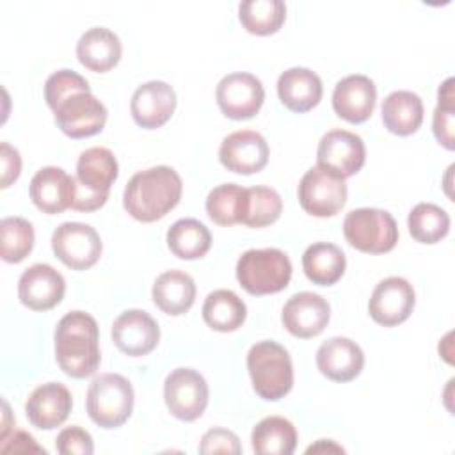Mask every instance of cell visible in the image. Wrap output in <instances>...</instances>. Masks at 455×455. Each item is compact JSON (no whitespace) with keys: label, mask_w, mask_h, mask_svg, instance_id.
Segmentation results:
<instances>
[{"label":"cell","mask_w":455,"mask_h":455,"mask_svg":"<svg viewBox=\"0 0 455 455\" xmlns=\"http://www.w3.org/2000/svg\"><path fill=\"white\" fill-rule=\"evenodd\" d=\"M347 183L332 172L315 165L299 183V203L313 217H332L347 203Z\"/></svg>","instance_id":"8"},{"label":"cell","mask_w":455,"mask_h":455,"mask_svg":"<svg viewBox=\"0 0 455 455\" xmlns=\"http://www.w3.org/2000/svg\"><path fill=\"white\" fill-rule=\"evenodd\" d=\"M306 277L320 286H331L341 279L347 268L345 252L329 242L311 243L302 254Z\"/></svg>","instance_id":"28"},{"label":"cell","mask_w":455,"mask_h":455,"mask_svg":"<svg viewBox=\"0 0 455 455\" xmlns=\"http://www.w3.org/2000/svg\"><path fill=\"white\" fill-rule=\"evenodd\" d=\"M215 98L226 117L249 119L259 112L265 89L259 78L251 73H229L217 84Z\"/></svg>","instance_id":"13"},{"label":"cell","mask_w":455,"mask_h":455,"mask_svg":"<svg viewBox=\"0 0 455 455\" xmlns=\"http://www.w3.org/2000/svg\"><path fill=\"white\" fill-rule=\"evenodd\" d=\"M121 53L123 46L119 37L105 27L85 30L76 43V57L80 64L94 73L110 71L119 62Z\"/></svg>","instance_id":"25"},{"label":"cell","mask_w":455,"mask_h":455,"mask_svg":"<svg viewBox=\"0 0 455 455\" xmlns=\"http://www.w3.org/2000/svg\"><path fill=\"white\" fill-rule=\"evenodd\" d=\"M82 91L89 92L91 87L87 80L73 69H59L52 73L44 82V100L52 110L68 96Z\"/></svg>","instance_id":"38"},{"label":"cell","mask_w":455,"mask_h":455,"mask_svg":"<svg viewBox=\"0 0 455 455\" xmlns=\"http://www.w3.org/2000/svg\"><path fill=\"white\" fill-rule=\"evenodd\" d=\"M0 252L7 263L23 261L34 247V228L23 217H5L0 222Z\"/></svg>","instance_id":"36"},{"label":"cell","mask_w":455,"mask_h":455,"mask_svg":"<svg viewBox=\"0 0 455 455\" xmlns=\"http://www.w3.org/2000/svg\"><path fill=\"white\" fill-rule=\"evenodd\" d=\"M242 27L256 36H270L281 28L286 18L283 0H245L238 5Z\"/></svg>","instance_id":"32"},{"label":"cell","mask_w":455,"mask_h":455,"mask_svg":"<svg viewBox=\"0 0 455 455\" xmlns=\"http://www.w3.org/2000/svg\"><path fill=\"white\" fill-rule=\"evenodd\" d=\"M32 203L48 215L62 213L71 208L75 199V178L60 167H43L30 180Z\"/></svg>","instance_id":"22"},{"label":"cell","mask_w":455,"mask_h":455,"mask_svg":"<svg viewBox=\"0 0 455 455\" xmlns=\"http://www.w3.org/2000/svg\"><path fill=\"white\" fill-rule=\"evenodd\" d=\"M0 165H2V181L0 187L7 188L12 181L18 180L21 171V156L16 148L9 146L7 142L0 144Z\"/></svg>","instance_id":"41"},{"label":"cell","mask_w":455,"mask_h":455,"mask_svg":"<svg viewBox=\"0 0 455 455\" xmlns=\"http://www.w3.org/2000/svg\"><path fill=\"white\" fill-rule=\"evenodd\" d=\"M316 366L327 379L334 382H348L361 373L364 366V354L350 338L336 336L318 347Z\"/></svg>","instance_id":"23"},{"label":"cell","mask_w":455,"mask_h":455,"mask_svg":"<svg viewBox=\"0 0 455 455\" xmlns=\"http://www.w3.org/2000/svg\"><path fill=\"white\" fill-rule=\"evenodd\" d=\"M55 448L60 455H91L94 451V443L87 430L73 425L59 432Z\"/></svg>","instance_id":"39"},{"label":"cell","mask_w":455,"mask_h":455,"mask_svg":"<svg viewBox=\"0 0 455 455\" xmlns=\"http://www.w3.org/2000/svg\"><path fill=\"white\" fill-rule=\"evenodd\" d=\"M453 78H448L441 87H439V101L434 110V119H432V130L441 146L446 149L455 148V139H453V119H455V103H453Z\"/></svg>","instance_id":"37"},{"label":"cell","mask_w":455,"mask_h":455,"mask_svg":"<svg viewBox=\"0 0 455 455\" xmlns=\"http://www.w3.org/2000/svg\"><path fill=\"white\" fill-rule=\"evenodd\" d=\"M180 174L167 165H156L135 172L124 187V210L140 222H155L165 217L181 199Z\"/></svg>","instance_id":"1"},{"label":"cell","mask_w":455,"mask_h":455,"mask_svg":"<svg viewBox=\"0 0 455 455\" xmlns=\"http://www.w3.org/2000/svg\"><path fill=\"white\" fill-rule=\"evenodd\" d=\"M347 242L361 252L384 254L398 242V228L393 215L379 208H357L343 220Z\"/></svg>","instance_id":"7"},{"label":"cell","mask_w":455,"mask_h":455,"mask_svg":"<svg viewBox=\"0 0 455 455\" xmlns=\"http://www.w3.org/2000/svg\"><path fill=\"white\" fill-rule=\"evenodd\" d=\"M366 158V148L357 133L347 130L327 132L316 149V165L345 180L361 171Z\"/></svg>","instance_id":"12"},{"label":"cell","mask_w":455,"mask_h":455,"mask_svg":"<svg viewBox=\"0 0 455 455\" xmlns=\"http://www.w3.org/2000/svg\"><path fill=\"white\" fill-rule=\"evenodd\" d=\"M53 116L60 132L71 139L92 137L107 123V108L91 91L68 96L53 108Z\"/></svg>","instance_id":"11"},{"label":"cell","mask_w":455,"mask_h":455,"mask_svg":"<svg viewBox=\"0 0 455 455\" xmlns=\"http://www.w3.org/2000/svg\"><path fill=\"white\" fill-rule=\"evenodd\" d=\"M251 441L258 455H291L297 446V430L290 419L268 416L256 423Z\"/></svg>","instance_id":"29"},{"label":"cell","mask_w":455,"mask_h":455,"mask_svg":"<svg viewBox=\"0 0 455 455\" xmlns=\"http://www.w3.org/2000/svg\"><path fill=\"white\" fill-rule=\"evenodd\" d=\"M247 370L256 395L275 402L293 387V364L288 350L270 339L258 341L249 348Z\"/></svg>","instance_id":"4"},{"label":"cell","mask_w":455,"mask_h":455,"mask_svg":"<svg viewBox=\"0 0 455 455\" xmlns=\"http://www.w3.org/2000/svg\"><path fill=\"white\" fill-rule=\"evenodd\" d=\"M416 304L412 284L398 275L382 279L371 291L368 311L370 316L384 327H395L405 322Z\"/></svg>","instance_id":"14"},{"label":"cell","mask_w":455,"mask_h":455,"mask_svg":"<svg viewBox=\"0 0 455 455\" xmlns=\"http://www.w3.org/2000/svg\"><path fill=\"white\" fill-rule=\"evenodd\" d=\"M236 279L251 295L277 293L291 279L290 258L274 247L249 249L236 261Z\"/></svg>","instance_id":"5"},{"label":"cell","mask_w":455,"mask_h":455,"mask_svg":"<svg viewBox=\"0 0 455 455\" xmlns=\"http://www.w3.org/2000/svg\"><path fill=\"white\" fill-rule=\"evenodd\" d=\"M73 407L69 389L60 382H46L36 387L25 403L28 421L41 430H52L62 425Z\"/></svg>","instance_id":"21"},{"label":"cell","mask_w":455,"mask_h":455,"mask_svg":"<svg viewBox=\"0 0 455 455\" xmlns=\"http://www.w3.org/2000/svg\"><path fill=\"white\" fill-rule=\"evenodd\" d=\"M247 188L236 183H222L215 187L206 197L208 217L219 226L242 224L245 210Z\"/></svg>","instance_id":"33"},{"label":"cell","mask_w":455,"mask_h":455,"mask_svg":"<svg viewBox=\"0 0 455 455\" xmlns=\"http://www.w3.org/2000/svg\"><path fill=\"white\" fill-rule=\"evenodd\" d=\"M322 80L307 68H290L277 78V94L281 103L291 112L304 114L315 108L322 100Z\"/></svg>","instance_id":"24"},{"label":"cell","mask_w":455,"mask_h":455,"mask_svg":"<svg viewBox=\"0 0 455 455\" xmlns=\"http://www.w3.org/2000/svg\"><path fill=\"white\" fill-rule=\"evenodd\" d=\"M176 108L174 89L162 80H149L139 85L130 101L133 121L146 130L164 126Z\"/></svg>","instance_id":"19"},{"label":"cell","mask_w":455,"mask_h":455,"mask_svg":"<svg viewBox=\"0 0 455 455\" xmlns=\"http://www.w3.org/2000/svg\"><path fill=\"white\" fill-rule=\"evenodd\" d=\"M268 144L254 130H238L224 137L219 148L220 164L236 174L259 172L268 162Z\"/></svg>","instance_id":"16"},{"label":"cell","mask_w":455,"mask_h":455,"mask_svg":"<svg viewBox=\"0 0 455 455\" xmlns=\"http://www.w3.org/2000/svg\"><path fill=\"white\" fill-rule=\"evenodd\" d=\"M407 226L416 242L435 243L448 235L450 215L437 204L418 203L407 217Z\"/></svg>","instance_id":"34"},{"label":"cell","mask_w":455,"mask_h":455,"mask_svg":"<svg viewBox=\"0 0 455 455\" xmlns=\"http://www.w3.org/2000/svg\"><path fill=\"white\" fill-rule=\"evenodd\" d=\"M164 398L174 418L194 421L208 405V384L199 371L192 368H176L165 377Z\"/></svg>","instance_id":"10"},{"label":"cell","mask_w":455,"mask_h":455,"mask_svg":"<svg viewBox=\"0 0 455 455\" xmlns=\"http://www.w3.org/2000/svg\"><path fill=\"white\" fill-rule=\"evenodd\" d=\"M133 387L119 373H101L87 389L85 407L89 418L101 428L121 427L133 411Z\"/></svg>","instance_id":"6"},{"label":"cell","mask_w":455,"mask_h":455,"mask_svg":"<svg viewBox=\"0 0 455 455\" xmlns=\"http://www.w3.org/2000/svg\"><path fill=\"white\" fill-rule=\"evenodd\" d=\"M66 291V281L59 270L48 263L28 267L18 281V297L23 306L34 311L55 307Z\"/></svg>","instance_id":"17"},{"label":"cell","mask_w":455,"mask_h":455,"mask_svg":"<svg viewBox=\"0 0 455 455\" xmlns=\"http://www.w3.org/2000/svg\"><path fill=\"white\" fill-rule=\"evenodd\" d=\"M55 359L73 379H85L100 366V332L96 320L84 311H69L55 327Z\"/></svg>","instance_id":"2"},{"label":"cell","mask_w":455,"mask_h":455,"mask_svg":"<svg viewBox=\"0 0 455 455\" xmlns=\"http://www.w3.org/2000/svg\"><path fill=\"white\" fill-rule=\"evenodd\" d=\"M382 123L395 135H412L423 123L421 98L412 91H393L382 101Z\"/></svg>","instance_id":"27"},{"label":"cell","mask_w":455,"mask_h":455,"mask_svg":"<svg viewBox=\"0 0 455 455\" xmlns=\"http://www.w3.org/2000/svg\"><path fill=\"white\" fill-rule=\"evenodd\" d=\"M242 451L240 439L235 432L213 427L203 437L199 444V453H233L238 455Z\"/></svg>","instance_id":"40"},{"label":"cell","mask_w":455,"mask_h":455,"mask_svg":"<svg viewBox=\"0 0 455 455\" xmlns=\"http://www.w3.org/2000/svg\"><path fill=\"white\" fill-rule=\"evenodd\" d=\"M377 101V89L366 75L341 78L332 92V108L338 117L359 124L370 119Z\"/></svg>","instance_id":"20"},{"label":"cell","mask_w":455,"mask_h":455,"mask_svg":"<svg viewBox=\"0 0 455 455\" xmlns=\"http://www.w3.org/2000/svg\"><path fill=\"white\" fill-rule=\"evenodd\" d=\"M281 212H283L281 196L270 187L256 185L247 188L242 224L249 228H265L274 224L279 219Z\"/></svg>","instance_id":"35"},{"label":"cell","mask_w":455,"mask_h":455,"mask_svg":"<svg viewBox=\"0 0 455 455\" xmlns=\"http://www.w3.org/2000/svg\"><path fill=\"white\" fill-rule=\"evenodd\" d=\"M119 174V165L108 148H89L80 153L75 176V199L71 208L76 212H94L101 208L112 183Z\"/></svg>","instance_id":"3"},{"label":"cell","mask_w":455,"mask_h":455,"mask_svg":"<svg viewBox=\"0 0 455 455\" xmlns=\"http://www.w3.org/2000/svg\"><path fill=\"white\" fill-rule=\"evenodd\" d=\"M0 451H4V453H11V451H14V453H27V451H28V453H30V451L46 453V450L41 448V446L34 441V437H32L30 434L23 432V430H14V432L11 434V437H9V435L2 437Z\"/></svg>","instance_id":"42"},{"label":"cell","mask_w":455,"mask_h":455,"mask_svg":"<svg viewBox=\"0 0 455 455\" xmlns=\"http://www.w3.org/2000/svg\"><path fill=\"white\" fill-rule=\"evenodd\" d=\"M339 451V453H343V448L341 446H338V444H334L332 441H329V439H320L315 446H309L306 451L307 453H311V451Z\"/></svg>","instance_id":"43"},{"label":"cell","mask_w":455,"mask_h":455,"mask_svg":"<svg viewBox=\"0 0 455 455\" xmlns=\"http://www.w3.org/2000/svg\"><path fill=\"white\" fill-rule=\"evenodd\" d=\"M204 323L219 332H233L245 322V302L231 290H215L208 293L203 304Z\"/></svg>","instance_id":"30"},{"label":"cell","mask_w":455,"mask_h":455,"mask_svg":"<svg viewBox=\"0 0 455 455\" xmlns=\"http://www.w3.org/2000/svg\"><path fill=\"white\" fill-rule=\"evenodd\" d=\"M153 302L165 315L180 316L185 315L196 300V283L181 270H167L155 279Z\"/></svg>","instance_id":"26"},{"label":"cell","mask_w":455,"mask_h":455,"mask_svg":"<svg viewBox=\"0 0 455 455\" xmlns=\"http://www.w3.org/2000/svg\"><path fill=\"white\" fill-rule=\"evenodd\" d=\"M53 254L71 270H87L101 256L98 231L84 222H62L52 235Z\"/></svg>","instance_id":"9"},{"label":"cell","mask_w":455,"mask_h":455,"mask_svg":"<svg viewBox=\"0 0 455 455\" xmlns=\"http://www.w3.org/2000/svg\"><path fill=\"white\" fill-rule=\"evenodd\" d=\"M331 307L329 302L313 291H300L288 299L283 307V325L295 338L318 336L329 323Z\"/></svg>","instance_id":"18"},{"label":"cell","mask_w":455,"mask_h":455,"mask_svg":"<svg viewBox=\"0 0 455 455\" xmlns=\"http://www.w3.org/2000/svg\"><path fill=\"white\" fill-rule=\"evenodd\" d=\"M160 339L156 320L142 309L123 311L112 323L114 345L130 357H140L153 352Z\"/></svg>","instance_id":"15"},{"label":"cell","mask_w":455,"mask_h":455,"mask_svg":"<svg viewBox=\"0 0 455 455\" xmlns=\"http://www.w3.org/2000/svg\"><path fill=\"white\" fill-rule=\"evenodd\" d=\"M167 245L181 259H197L210 251L212 233L197 219H180L167 229Z\"/></svg>","instance_id":"31"}]
</instances>
